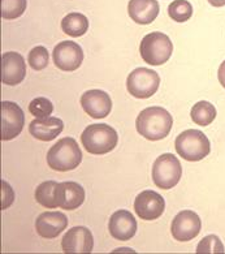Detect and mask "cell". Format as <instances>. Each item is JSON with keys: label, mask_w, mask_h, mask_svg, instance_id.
Returning a JSON list of instances; mask_svg holds the SVG:
<instances>
[{"label": "cell", "mask_w": 225, "mask_h": 254, "mask_svg": "<svg viewBox=\"0 0 225 254\" xmlns=\"http://www.w3.org/2000/svg\"><path fill=\"white\" fill-rule=\"evenodd\" d=\"M173 126V119L163 107H147L135 120L137 132L150 141H159L169 134Z\"/></svg>", "instance_id": "obj_1"}, {"label": "cell", "mask_w": 225, "mask_h": 254, "mask_svg": "<svg viewBox=\"0 0 225 254\" xmlns=\"http://www.w3.org/2000/svg\"><path fill=\"white\" fill-rule=\"evenodd\" d=\"M82 153L76 139L72 137H64L51 146L47 153V163L50 167L60 172L72 171L80 166Z\"/></svg>", "instance_id": "obj_2"}, {"label": "cell", "mask_w": 225, "mask_h": 254, "mask_svg": "<svg viewBox=\"0 0 225 254\" xmlns=\"http://www.w3.org/2000/svg\"><path fill=\"white\" fill-rule=\"evenodd\" d=\"M117 141V132L107 124H91L81 134L82 146L87 153L94 155H103L112 151Z\"/></svg>", "instance_id": "obj_3"}, {"label": "cell", "mask_w": 225, "mask_h": 254, "mask_svg": "<svg viewBox=\"0 0 225 254\" xmlns=\"http://www.w3.org/2000/svg\"><path fill=\"white\" fill-rule=\"evenodd\" d=\"M177 154L189 162H199L205 159L210 151L211 145L205 133L198 129H187L177 136L174 142Z\"/></svg>", "instance_id": "obj_4"}, {"label": "cell", "mask_w": 225, "mask_h": 254, "mask_svg": "<svg viewBox=\"0 0 225 254\" xmlns=\"http://www.w3.org/2000/svg\"><path fill=\"white\" fill-rule=\"evenodd\" d=\"M139 53L145 63L150 65H162L167 63L173 53V45L168 35L154 32L145 35L139 46Z\"/></svg>", "instance_id": "obj_5"}, {"label": "cell", "mask_w": 225, "mask_h": 254, "mask_svg": "<svg viewBox=\"0 0 225 254\" xmlns=\"http://www.w3.org/2000/svg\"><path fill=\"white\" fill-rule=\"evenodd\" d=\"M182 176L180 160L173 154H162L153 166V181L160 189H172L178 184Z\"/></svg>", "instance_id": "obj_6"}, {"label": "cell", "mask_w": 225, "mask_h": 254, "mask_svg": "<svg viewBox=\"0 0 225 254\" xmlns=\"http://www.w3.org/2000/svg\"><path fill=\"white\" fill-rule=\"evenodd\" d=\"M160 85V77L149 68H137L128 76L126 87L134 98L146 99L155 94Z\"/></svg>", "instance_id": "obj_7"}, {"label": "cell", "mask_w": 225, "mask_h": 254, "mask_svg": "<svg viewBox=\"0 0 225 254\" xmlns=\"http://www.w3.org/2000/svg\"><path fill=\"white\" fill-rule=\"evenodd\" d=\"M25 115L21 107L13 102H1V139L10 141L22 132Z\"/></svg>", "instance_id": "obj_8"}, {"label": "cell", "mask_w": 225, "mask_h": 254, "mask_svg": "<svg viewBox=\"0 0 225 254\" xmlns=\"http://www.w3.org/2000/svg\"><path fill=\"white\" fill-rule=\"evenodd\" d=\"M54 63L64 72H73L80 68L83 60L81 46L72 41H64L56 46L52 53Z\"/></svg>", "instance_id": "obj_9"}, {"label": "cell", "mask_w": 225, "mask_h": 254, "mask_svg": "<svg viewBox=\"0 0 225 254\" xmlns=\"http://www.w3.org/2000/svg\"><path fill=\"white\" fill-rule=\"evenodd\" d=\"M201 228V218L191 210H184L174 216L172 227H170V232H172L174 240L190 241L199 235Z\"/></svg>", "instance_id": "obj_10"}, {"label": "cell", "mask_w": 225, "mask_h": 254, "mask_svg": "<svg viewBox=\"0 0 225 254\" xmlns=\"http://www.w3.org/2000/svg\"><path fill=\"white\" fill-rule=\"evenodd\" d=\"M166 209V201L159 193L154 190H143L137 195L134 210L143 220H155L162 216Z\"/></svg>", "instance_id": "obj_11"}, {"label": "cell", "mask_w": 225, "mask_h": 254, "mask_svg": "<svg viewBox=\"0 0 225 254\" xmlns=\"http://www.w3.org/2000/svg\"><path fill=\"white\" fill-rule=\"evenodd\" d=\"M26 76V63L18 53H4L1 55V82L8 86L21 84Z\"/></svg>", "instance_id": "obj_12"}, {"label": "cell", "mask_w": 225, "mask_h": 254, "mask_svg": "<svg viewBox=\"0 0 225 254\" xmlns=\"http://www.w3.org/2000/svg\"><path fill=\"white\" fill-rule=\"evenodd\" d=\"M61 248L64 253H91L93 233L86 227H73L62 237Z\"/></svg>", "instance_id": "obj_13"}, {"label": "cell", "mask_w": 225, "mask_h": 254, "mask_svg": "<svg viewBox=\"0 0 225 254\" xmlns=\"http://www.w3.org/2000/svg\"><path fill=\"white\" fill-rule=\"evenodd\" d=\"M55 199L57 207L64 210H76L85 201V189L74 181L59 183L55 188Z\"/></svg>", "instance_id": "obj_14"}, {"label": "cell", "mask_w": 225, "mask_h": 254, "mask_svg": "<svg viewBox=\"0 0 225 254\" xmlns=\"http://www.w3.org/2000/svg\"><path fill=\"white\" fill-rule=\"evenodd\" d=\"M81 106L83 111L93 119H103L112 110V101L110 95L103 90H89L81 97Z\"/></svg>", "instance_id": "obj_15"}, {"label": "cell", "mask_w": 225, "mask_h": 254, "mask_svg": "<svg viewBox=\"0 0 225 254\" xmlns=\"http://www.w3.org/2000/svg\"><path fill=\"white\" fill-rule=\"evenodd\" d=\"M68 227V218L62 212L46 211L37 218L35 230L43 239H55Z\"/></svg>", "instance_id": "obj_16"}, {"label": "cell", "mask_w": 225, "mask_h": 254, "mask_svg": "<svg viewBox=\"0 0 225 254\" xmlns=\"http://www.w3.org/2000/svg\"><path fill=\"white\" fill-rule=\"evenodd\" d=\"M137 220L132 215V212L126 210H118L113 212L110 219V233L116 240L128 241L130 240L137 232Z\"/></svg>", "instance_id": "obj_17"}, {"label": "cell", "mask_w": 225, "mask_h": 254, "mask_svg": "<svg viewBox=\"0 0 225 254\" xmlns=\"http://www.w3.org/2000/svg\"><path fill=\"white\" fill-rule=\"evenodd\" d=\"M64 129V123L59 118H46V119H35L29 126V132L34 138L39 141L49 142L55 139L59 136Z\"/></svg>", "instance_id": "obj_18"}, {"label": "cell", "mask_w": 225, "mask_h": 254, "mask_svg": "<svg viewBox=\"0 0 225 254\" xmlns=\"http://www.w3.org/2000/svg\"><path fill=\"white\" fill-rule=\"evenodd\" d=\"M128 13L133 21L141 25H149L159 14V3L156 0H130Z\"/></svg>", "instance_id": "obj_19"}, {"label": "cell", "mask_w": 225, "mask_h": 254, "mask_svg": "<svg viewBox=\"0 0 225 254\" xmlns=\"http://www.w3.org/2000/svg\"><path fill=\"white\" fill-rule=\"evenodd\" d=\"M61 29L65 34L70 35L73 38L82 37L89 29V20L85 14L72 12L62 18Z\"/></svg>", "instance_id": "obj_20"}, {"label": "cell", "mask_w": 225, "mask_h": 254, "mask_svg": "<svg viewBox=\"0 0 225 254\" xmlns=\"http://www.w3.org/2000/svg\"><path fill=\"white\" fill-rule=\"evenodd\" d=\"M193 122L197 126L207 127L210 126L216 118V108L207 101L198 102L197 105L193 106L190 112Z\"/></svg>", "instance_id": "obj_21"}, {"label": "cell", "mask_w": 225, "mask_h": 254, "mask_svg": "<svg viewBox=\"0 0 225 254\" xmlns=\"http://www.w3.org/2000/svg\"><path fill=\"white\" fill-rule=\"evenodd\" d=\"M59 183L56 181H45L39 185L35 190V199L39 205L45 206L47 209H55L57 207L55 199V188Z\"/></svg>", "instance_id": "obj_22"}, {"label": "cell", "mask_w": 225, "mask_h": 254, "mask_svg": "<svg viewBox=\"0 0 225 254\" xmlns=\"http://www.w3.org/2000/svg\"><path fill=\"white\" fill-rule=\"evenodd\" d=\"M169 17L176 22H185L193 16V7L187 0H174L168 7Z\"/></svg>", "instance_id": "obj_23"}, {"label": "cell", "mask_w": 225, "mask_h": 254, "mask_svg": "<svg viewBox=\"0 0 225 254\" xmlns=\"http://www.w3.org/2000/svg\"><path fill=\"white\" fill-rule=\"evenodd\" d=\"M26 0H1V17L4 20H14L26 11Z\"/></svg>", "instance_id": "obj_24"}, {"label": "cell", "mask_w": 225, "mask_h": 254, "mask_svg": "<svg viewBox=\"0 0 225 254\" xmlns=\"http://www.w3.org/2000/svg\"><path fill=\"white\" fill-rule=\"evenodd\" d=\"M52 111H54V106H52L51 101H49L45 97L35 98V99H33L30 102V105H29V112L35 119L50 118Z\"/></svg>", "instance_id": "obj_25"}, {"label": "cell", "mask_w": 225, "mask_h": 254, "mask_svg": "<svg viewBox=\"0 0 225 254\" xmlns=\"http://www.w3.org/2000/svg\"><path fill=\"white\" fill-rule=\"evenodd\" d=\"M49 58L47 49L43 46H37L29 53L28 63L34 70H42L49 65Z\"/></svg>", "instance_id": "obj_26"}, {"label": "cell", "mask_w": 225, "mask_h": 254, "mask_svg": "<svg viewBox=\"0 0 225 254\" xmlns=\"http://www.w3.org/2000/svg\"><path fill=\"white\" fill-rule=\"evenodd\" d=\"M197 253H225L224 244L215 235H208V236L203 237V240H201V243L198 244Z\"/></svg>", "instance_id": "obj_27"}, {"label": "cell", "mask_w": 225, "mask_h": 254, "mask_svg": "<svg viewBox=\"0 0 225 254\" xmlns=\"http://www.w3.org/2000/svg\"><path fill=\"white\" fill-rule=\"evenodd\" d=\"M14 199L13 189L10 188L9 184L5 181H1V209H8Z\"/></svg>", "instance_id": "obj_28"}, {"label": "cell", "mask_w": 225, "mask_h": 254, "mask_svg": "<svg viewBox=\"0 0 225 254\" xmlns=\"http://www.w3.org/2000/svg\"><path fill=\"white\" fill-rule=\"evenodd\" d=\"M218 77H219V81H220V84H222L223 87L225 89V60H224V63H222L220 64V66H219Z\"/></svg>", "instance_id": "obj_29"}, {"label": "cell", "mask_w": 225, "mask_h": 254, "mask_svg": "<svg viewBox=\"0 0 225 254\" xmlns=\"http://www.w3.org/2000/svg\"><path fill=\"white\" fill-rule=\"evenodd\" d=\"M208 3L214 5V7H224L225 0H208Z\"/></svg>", "instance_id": "obj_30"}]
</instances>
